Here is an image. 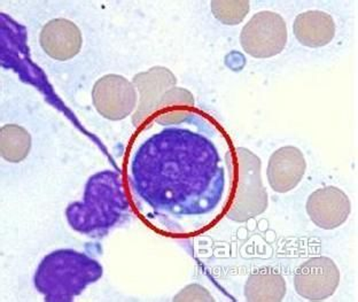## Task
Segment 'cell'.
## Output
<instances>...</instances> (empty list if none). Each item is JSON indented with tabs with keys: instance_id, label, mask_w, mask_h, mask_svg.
I'll return each mask as SVG.
<instances>
[{
	"instance_id": "obj_1",
	"label": "cell",
	"mask_w": 358,
	"mask_h": 302,
	"mask_svg": "<svg viewBox=\"0 0 358 302\" xmlns=\"http://www.w3.org/2000/svg\"><path fill=\"white\" fill-rule=\"evenodd\" d=\"M122 174L141 222L157 235L189 238L230 210L239 164L221 123L196 107H184L157 113L138 128Z\"/></svg>"
},
{
	"instance_id": "obj_2",
	"label": "cell",
	"mask_w": 358,
	"mask_h": 302,
	"mask_svg": "<svg viewBox=\"0 0 358 302\" xmlns=\"http://www.w3.org/2000/svg\"><path fill=\"white\" fill-rule=\"evenodd\" d=\"M130 201L122 171L105 169L90 177L83 199L68 207L71 228L89 236H103L128 215Z\"/></svg>"
},
{
	"instance_id": "obj_3",
	"label": "cell",
	"mask_w": 358,
	"mask_h": 302,
	"mask_svg": "<svg viewBox=\"0 0 358 302\" xmlns=\"http://www.w3.org/2000/svg\"><path fill=\"white\" fill-rule=\"evenodd\" d=\"M103 276V267L89 255L60 250L46 255L35 273V287L46 301H71Z\"/></svg>"
},
{
	"instance_id": "obj_4",
	"label": "cell",
	"mask_w": 358,
	"mask_h": 302,
	"mask_svg": "<svg viewBox=\"0 0 358 302\" xmlns=\"http://www.w3.org/2000/svg\"><path fill=\"white\" fill-rule=\"evenodd\" d=\"M240 43L243 51L254 58H272L282 53L286 46L287 26L279 14L263 10L243 27Z\"/></svg>"
},
{
	"instance_id": "obj_5",
	"label": "cell",
	"mask_w": 358,
	"mask_h": 302,
	"mask_svg": "<svg viewBox=\"0 0 358 302\" xmlns=\"http://www.w3.org/2000/svg\"><path fill=\"white\" fill-rule=\"evenodd\" d=\"M92 100L100 115L110 121H120L128 117L137 106V91L134 84L121 75L108 74L96 80Z\"/></svg>"
},
{
	"instance_id": "obj_6",
	"label": "cell",
	"mask_w": 358,
	"mask_h": 302,
	"mask_svg": "<svg viewBox=\"0 0 358 302\" xmlns=\"http://www.w3.org/2000/svg\"><path fill=\"white\" fill-rule=\"evenodd\" d=\"M340 271L336 262L327 257L309 259L295 273L294 287L299 296L309 301H323L336 293Z\"/></svg>"
},
{
	"instance_id": "obj_7",
	"label": "cell",
	"mask_w": 358,
	"mask_h": 302,
	"mask_svg": "<svg viewBox=\"0 0 358 302\" xmlns=\"http://www.w3.org/2000/svg\"><path fill=\"white\" fill-rule=\"evenodd\" d=\"M352 203L348 196L336 187H327L311 193L307 213L311 221L324 230L339 228L348 220Z\"/></svg>"
},
{
	"instance_id": "obj_8",
	"label": "cell",
	"mask_w": 358,
	"mask_h": 302,
	"mask_svg": "<svg viewBox=\"0 0 358 302\" xmlns=\"http://www.w3.org/2000/svg\"><path fill=\"white\" fill-rule=\"evenodd\" d=\"M306 171L307 162L303 153L295 146H284L271 155L266 175L272 190L287 193L298 187Z\"/></svg>"
},
{
	"instance_id": "obj_9",
	"label": "cell",
	"mask_w": 358,
	"mask_h": 302,
	"mask_svg": "<svg viewBox=\"0 0 358 302\" xmlns=\"http://www.w3.org/2000/svg\"><path fill=\"white\" fill-rule=\"evenodd\" d=\"M39 41L45 53L59 62L74 58L82 48L80 30L67 19H55L46 23Z\"/></svg>"
},
{
	"instance_id": "obj_10",
	"label": "cell",
	"mask_w": 358,
	"mask_h": 302,
	"mask_svg": "<svg viewBox=\"0 0 358 302\" xmlns=\"http://www.w3.org/2000/svg\"><path fill=\"white\" fill-rule=\"evenodd\" d=\"M293 31L299 43L307 48H323L336 36V22L322 10H308L296 16Z\"/></svg>"
},
{
	"instance_id": "obj_11",
	"label": "cell",
	"mask_w": 358,
	"mask_h": 302,
	"mask_svg": "<svg viewBox=\"0 0 358 302\" xmlns=\"http://www.w3.org/2000/svg\"><path fill=\"white\" fill-rule=\"evenodd\" d=\"M286 294V282L277 271H261L250 277L245 287L248 301H282Z\"/></svg>"
},
{
	"instance_id": "obj_12",
	"label": "cell",
	"mask_w": 358,
	"mask_h": 302,
	"mask_svg": "<svg viewBox=\"0 0 358 302\" xmlns=\"http://www.w3.org/2000/svg\"><path fill=\"white\" fill-rule=\"evenodd\" d=\"M31 137L22 127L7 124L0 130V153L8 162H21L29 154Z\"/></svg>"
},
{
	"instance_id": "obj_13",
	"label": "cell",
	"mask_w": 358,
	"mask_h": 302,
	"mask_svg": "<svg viewBox=\"0 0 358 302\" xmlns=\"http://www.w3.org/2000/svg\"><path fill=\"white\" fill-rule=\"evenodd\" d=\"M213 13L225 24H238L250 10L248 1H213Z\"/></svg>"
}]
</instances>
